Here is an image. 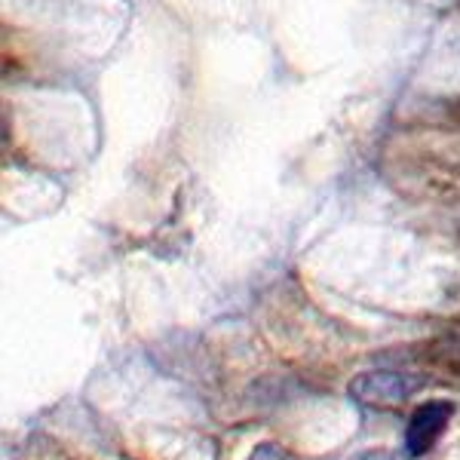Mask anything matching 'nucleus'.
I'll use <instances>...</instances> for the list:
<instances>
[{"instance_id": "nucleus-1", "label": "nucleus", "mask_w": 460, "mask_h": 460, "mask_svg": "<svg viewBox=\"0 0 460 460\" xmlns=\"http://www.w3.org/2000/svg\"><path fill=\"white\" fill-rule=\"evenodd\" d=\"M424 387V377L411 372H393V368H377V372H362L350 381V396L359 405L368 408H396L405 399Z\"/></svg>"}, {"instance_id": "nucleus-5", "label": "nucleus", "mask_w": 460, "mask_h": 460, "mask_svg": "<svg viewBox=\"0 0 460 460\" xmlns=\"http://www.w3.org/2000/svg\"><path fill=\"white\" fill-rule=\"evenodd\" d=\"M457 344H460V332H457Z\"/></svg>"}, {"instance_id": "nucleus-4", "label": "nucleus", "mask_w": 460, "mask_h": 460, "mask_svg": "<svg viewBox=\"0 0 460 460\" xmlns=\"http://www.w3.org/2000/svg\"><path fill=\"white\" fill-rule=\"evenodd\" d=\"M353 460H393V455H387V451H366V455H356Z\"/></svg>"}, {"instance_id": "nucleus-3", "label": "nucleus", "mask_w": 460, "mask_h": 460, "mask_svg": "<svg viewBox=\"0 0 460 460\" xmlns=\"http://www.w3.org/2000/svg\"><path fill=\"white\" fill-rule=\"evenodd\" d=\"M249 460H292V455H288L283 445L267 442V445H258V448L252 451V457H249Z\"/></svg>"}, {"instance_id": "nucleus-2", "label": "nucleus", "mask_w": 460, "mask_h": 460, "mask_svg": "<svg viewBox=\"0 0 460 460\" xmlns=\"http://www.w3.org/2000/svg\"><path fill=\"white\" fill-rule=\"evenodd\" d=\"M451 414H455V405L445 402V399H433V402H424L418 411L411 414L405 427V451L408 457H424L436 442L442 439V433L451 424Z\"/></svg>"}]
</instances>
